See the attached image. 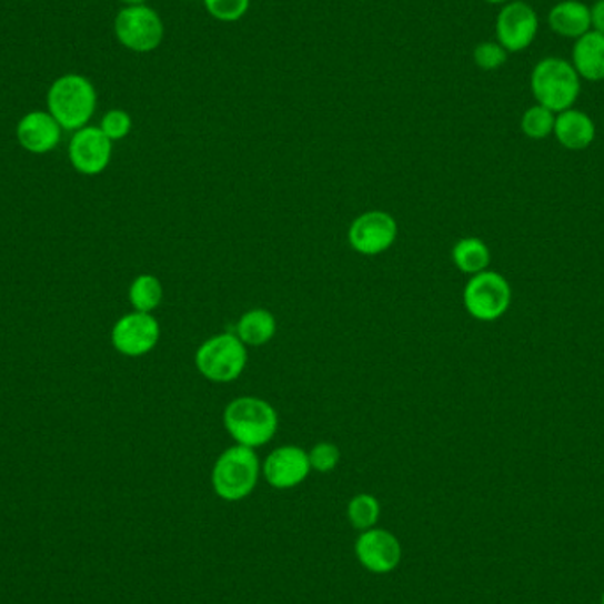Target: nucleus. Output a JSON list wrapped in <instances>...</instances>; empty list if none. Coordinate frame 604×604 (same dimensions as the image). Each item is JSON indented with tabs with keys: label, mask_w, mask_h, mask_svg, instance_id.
<instances>
[{
	"label": "nucleus",
	"mask_w": 604,
	"mask_h": 604,
	"mask_svg": "<svg viewBox=\"0 0 604 604\" xmlns=\"http://www.w3.org/2000/svg\"><path fill=\"white\" fill-rule=\"evenodd\" d=\"M396 239L397 221L385 211L363 212L349 226V244L359 255H382Z\"/></svg>",
	"instance_id": "10"
},
{
	"label": "nucleus",
	"mask_w": 604,
	"mask_h": 604,
	"mask_svg": "<svg viewBox=\"0 0 604 604\" xmlns=\"http://www.w3.org/2000/svg\"><path fill=\"white\" fill-rule=\"evenodd\" d=\"M513 299L510 281L501 272L486 271L474 274L463 290V304L472 319L495 322L507 313Z\"/></svg>",
	"instance_id": "6"
},
{
	"label": "nucleus",
	"mask_w": 604,
	"mask_h": 604,
	"mask_svg": "<svg viewBox=\"0 0 604 604\" xmlns=\"http://www.w3.org/2000/svg\"><path fill=\"white\" fill-rule=\"evenodd\" d=\"M507 57H510V52L499 41H483L472 52L474 64L483 71L501 70L502 66L507 62Z\"/></svg>",
	"instance_id": "24"
},
{
	"label": "nucleus",
	"mask_w": 604,
	"mask_h": 604,
	"mask_svg": "<svg viewBox=\"0 0 604 604\" xmlns=\"http://www.w3.org/2000/svg\"><path fill=\"white\" fill-rule=\"evenodd\" d=\"M603 604H604V596H603Z\"/></svg>",
	"instance_id": "30"
},
{
	"label": "nucleus",
	"mask_w": 604,
	"mask_h": 604,
	"mask_svg": "<svg viewBox=\"0 0 604 604\" xmlns=\"http://www.w3.org/2000/svg\"><path fill=\"white\" fill-rule=\"evenodd\" d=\"M260 474L262 463L256 451L235 444L223 451L212 466V490L221 501H244L255 492Z\"/></svg>",
	"instance_id": "4"
},
{
	"label": "nucleus",
	"mask_w": 604,
	"mask_h": 604,
	"mask_svg": "<svg viewBox=\"0 0 604 604\" xmlns=\"http://www.w3.org/2000/svg\"><path fill=\"white\" fill-rule=\"evenodd\" d=\"M355 557L370 573H393L402 564V543L393 532L373 527L361 532L355 541Z\"/></svg>",
	"instance_id": "12"
},
{
	"label": "nucleus",
	"mask_w": 604,
	"mask_h": 604,
	"mask_svg": "<svg viewBox=\"0 0 604 604\" xmlns=\"http://www.w3.org/2000/svg\"><path fill=\"white\" fill-rule=\"evenodd\" d=\"M451 259L457 271L474 276L489 269L492 262V251L489 244L480 238H463L456 242L451 251Z\"/></svg>",
	"instance_id": "19"
},
{
	"label": "nucleus",
	"mask_w": 604,
	"mask_h": 604,
	"mask_svg": "<svg viewBox=\"0 0 604 604\" xmlns=\"http://www.w3.org/2000/svg\"><path fill=\"white\" fill-rule=\"evenodd\" d=\"M311 474L308 451L299 445H281L265 456L262 475L274 490H292Z\"/></svg>",
	"instance_id": "13"
},
{
	"label": "nucleus",
	"mask_w": 604,
	"mask_h": 604,
	"mask_svg": "<svg viewBox=\"0 0 604 604\" xmlns=\"http://www.w3.org/2000/svg\"><path fill=\"white\" fill-rule=\"evenodd\" d=\"M113 142L100 130V125H85L74 131L70 140V163L82 175H100L112 161Z\"/></svg>",
	"instance_id": "11"
},
{
	"label": "nucleus",
	"mask_w": 604,
	"mask_h": 604,
	"mask_svg": "<svg viewBox=\"0 0 604 604\" xmlns=\"http://www.w3.org/2000/svg\"><path fill=\"white\" fill-rule=\"evenodd\" d=\"M528 83L535 103L555 113L573 109L582 94V78L570 61L557 56L535 62Z\"/></svg>",
	"instance_id": "3"
},
{
	"label": "nucleus",
	"mask_w": 604,
	"mask_h": 604,
	"mask_svg": "<svg viewBox=\"0 0 604 604\" xmlns=\"http://www.w3.org/2000/svg\"><path fill=\"white\" fill-rule=\"evenodd\" d=\"M98 109V91L83 74L68 73L53 80L47 92V110L64 131L89 125Z\"/></svg>",
	"instance_id": "2"
},
{
	"label": "nucleus",
	"mask_w": 604,
	"mask_h": 604,
	"mask_svg": "<svg viewBox=\"0 0 604 604\" xmlns=\"http://www.w3.org/2000/svg\"><path fill=\"white\" fill-rule=\"evenodd\" d=\"M248 346L235 334L221 333L203 341L194 352V366L214 384H229L244 373Z\"/></svg>",
	"instance_id": "5"
},
{
	"label": "nucleus",
	"mask_w": 604,
	"mask_h": 604,
	"mask_svg": "<svg viewBox=\"0 0 604 604\" xmlns=\"http://www.w3.org/2000/svg\"><path fill=\"white\" fill-rule=\"evenodd\" d=\"M100 130L109 137L112 142L124 140L133 130V119L125 110L113 109L104 113L100 122Z\"/></svg>",
	"instance_id": "26"
},
{
	"label": "nucleus",
	"mask_w": 604,
	"mask_h": 604,
	"mask_svg": "<svg viewBox=\"0 0 604 604\" xmlns=\"http://www.w3.org/2000/svg\"><path fill=\"white\" fill-rule=\"evenodd\" d=\"M346 516L355 531L364 532L376 527L380 519V502L370 493H359L350 499Z\"/></svg>",
	"instance_id": "21"
},
{
	"label": "nucleus",
	"mask_w": 604,
	"mask_h": 604,
	"mask_svg": "<svg viewBox=\"0 0 604 604\" xmlns=\"http://www.w3.org/2000/svg\"><path fill=\"white\" fill-rule=\"evenodd\" d=\"M62 128L48 110H32L17 125L18 143L31 154H48L62 140Z\"/></svg>",
	"instance_id": "14"
},
{
	"label": "nucleus",
	"mask_w": 604,
	"mask_h": 604,
	"mask_svg": "<svg viewBox=\"0 0 604 604\" xmlns=\"http://www.w3.org/2000/svg\"><path fill=\"white\" fill-rule=\"evenodd\" d=\"M112 345L125 358L151 354L161 338V325L152 313L131 311L117 320L112 328Z\"/></svg>",
	"instance_id": "9"
},
{
	"label": "nucleus",
	"mask_w": 604,
	"mask_h": 604,
	"mask_svg": "<svg viewBox=\"0 0 604 604\" xmlns=\"http://www.w3.org/2000/svg\"><path fill=\"white\" fill-rule=\"evenodd\" d=\"M113 32L117 41L130 52L151 53L163 43L164 26L151 6H130L117 13Z\"/></svg>",
	"instance_id": "7"
},
{
	"label": "nucleus",
	"mask_w": 604,
	"mask_h": 604,
	"mask_svg": "<svg viewBox=\"0 0 604 604\" xmlns=\"http://www.w3.org/2000/svg\"><path fill=\"white\" fill-rule=\"evenodd\" d=\"M278 322L272 311L265 308H253L242 313L235 325V336L246 346L268 345L276 336Z\"/></svg>",
	"instance_id": "18"
},
{
	"label": "nucleus",
	"mask_w": 604,
	"mask_h": 604,
	"mask_svg": "<svg viewBox=\"0 0 604 604\" xmlns=\"http://www.w3.org/2000/svg\"><path fill=\"white\" fill-rule=\"evenodd\" d=\"M223 426L235 444L256 451L274 439L280 417L264 397L239 396L225 406Z\"/></svg>",
	"instance_id": "1"
},
{
	"label": "nucleus",
	"mask_w": 604,
	"mask_h": 604,
	"mask_svg": "<svg viewBox=\"0 0 604 604\" xmlns=\"http://www.w3.org/2000/svg\"><path fill=\"white\" fill-rule=\"evenodd\" d=\"M553 137L567 151H585L596 140V122L587 112L573 107L557 113Z\"/></svg>",
	"instance_id": "15"
},
{
	"label": "nucleus",
	"mask_w": 604,
	"mask_h": 604,
	"mask_svg": "<svg viewBox=\"0 0 604 604\" xmlns=\"http://www.w3.org/2000/svg\"><path fill=\"white\" fill-rule=\"evenodd\" d=\"M484 2H486V4H492V6H504V4H507V2H511V0H484Z\"/></svg>",
	"instance_id": "29"
},
{
	"label": "nucleus",
	"mask_w": 604,
	"mask_h": 604,
	"mask_svg": "<svg viewBox=\"0 0 604 604\" xmlns=\"http://www.w3.org/2000/svg\"><path fill=\"white\" fill-rule=\"evenodd\" d=\"M121 4H124V8H130V6H143L148 4V0H119Z\"/></svg>",
	"instance_id": "28"
},
{
	"label": "nucleus",
	"mask_w": 604,
	"mask_h": 604,
	"mask_svg": "<svg viewBox=\"0 0 604 604\" xmlns=\"http://www.w3.org/2000/svg\"><path fill=\"white\" fill-rule=\"evenodd\" d=\"M591 8V27L592 31L604 34V0H596Z\"/></svg>",
	"instance_id": "27"
},
{
	"label": "nucleus",
	"mask_w": 604,
	"mask_h": 604,
	"mask_svg": "<svg viewBox=\"0 0 604 604\" xmlns=\"http://www.w3.org/2000/svg\"><path fill=\"white\" fill-rule=\"evenodd\" d=\"M163 283L154 274H140L131 281L128 298L134 311L142 313H152L158 310L163 302Z\"/></svg>",
	"instance_id": "20"
},
{
	"label": "nucleus",
	"mask_w": 604,
	"mask_h": 604,
	"mask_svg": "<svg viewBox=\"0 0 604 604\" xmlns=\"http://www.w3.org/2000/svg\"><path fill=\"white\" fill-rule=\"evenodd\" d=\"M310 456L311 471L319 474H329L333 472L341 462V451L333 442H319L308 451Z\"/></svg>",
	"instance_id": "25"
},
{
	"label": "nucleus",
	"mask_w": 604,
	"mask_h": 604,
	"mask_svg": "<svg viewBox=\"0 0 604 604\" xmlns=\"http://www.w3.org/2000/svg\"><path fill=\"white\" fill-rule=\"evenodd\" d=\"M571 64L585 82H603L604 80V34L588 31L576 39L571 48Z\"/></svg>",
	"instance_id": "16"
},
{
	"label": "nucleus",
	"mask_w": 604,
	"mask_h": 604,
	"mask_svg": "<svg viewBox=\"0 0 604 604\" xmlns=\"http://www.w3.org/2000/svg\"><path fill=\"white\" fill-rule=\"evenodd\" d=\"M548 27L561 38H582L592 31L591 8L582 0H561L550 9Z\"/></svg>",
	"instance_id": "17"
},
{
	"label": "nucleus",
	"mask_w": 604,
	"mask_h": 604,
	"mask_svg": "<svg viewBox=\"0 0 604 604\" xmlns=\"http://www.w3.org/2000/svg\"><path fill=\"white\" fill-rule=\"evenodd\" d=\"M203 6L218 22L233 23L246 17L251 0H203Z\"/></svg>",
	"instance_id": "23"
},
{
	"label": "nucleus",
	"mask_w": 604,
	"mask_h": 604,
	"mask_svg": "<svg viewBox=\"0 0 604 604\" xmlns=\"http://www.w3.org/2000/svg\"><path fill=\"white\" fill-rule=\"evenodd\" d=\"M557 113L546 109L543 104H532L523 112L520 128L522 133L531 140H546L553 134Z\"/></svg>",
	"instance_id": "22"
},
{
	"label": "nucleus",
	"mask_w": 604,
	"mask_h": 604,
	"mask_svg": "<svg viewBox=\"0 0 604 604\" xmlns=\"http://www.w3.org/2000/svg\"><path fill=\"white\" fill-rule=\"evenodd\" d=\"M540 34V17L528 2L511 0L495 20V41L510 53L525 52Z\"/></svg>",
	"instance_id": "8"
}]
</instances>
